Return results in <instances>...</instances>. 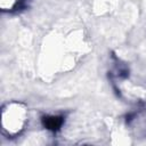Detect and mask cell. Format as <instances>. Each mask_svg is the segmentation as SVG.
I'll list each match as a JSON object with an SVG mask.
<instances>
[{"label":"cell","instance_id":"6da1fadb","mask_svg":"<svg viewBox=\"0 0 146 146\" xmlns=\"http://www.w3.org/2000/svg\"><path fill=\"white\" fill-rule=\"evenodd\" d=\"M44 127L50 130H57L63 123V117L60 116H47L43 119Z\"/></svg>","mask_w":146,"mask_h":146},{"label":"cell","instance_id":"7a4b0ae2","mask_svg":"<svg viewBox=\"0 0 146 146\" xmlns=\"http://www.w3.org/2000/svg\"><path fill=\"white\" fill-rule=\"evenodd\" d=\"M7 1H8V0H1V7H2V8H5V6H6ZM16 5H17V2H16L15 0H11V2L9 3V6H10V7H14V6H16ZM8 8H9V7H8Z\"/></svg>","mask_w":146,"mask_h":146}]
</instances>
